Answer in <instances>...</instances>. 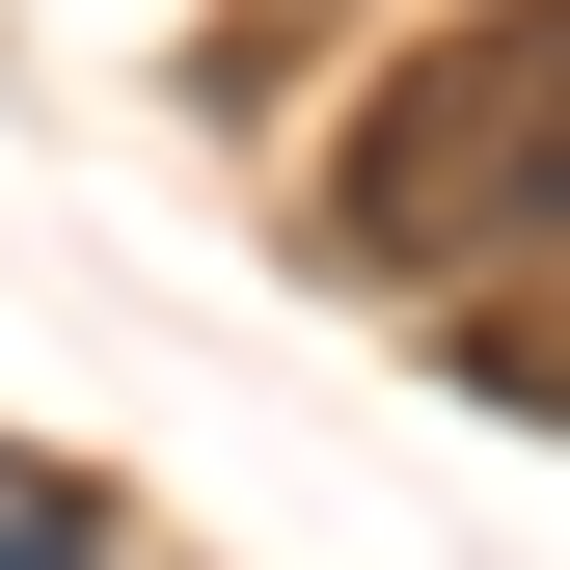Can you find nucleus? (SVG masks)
Returning a JSON list of instances; mask_svg holds the SVG:
<instances>
[{
	"instance_id": "3",
	"label": "nucleus",
	"mask_w": 570,
	"mask_h": 570,
	"mask_svg": "<svg viewBox=\"0 0 570 570\" xmlns=\"http://www.w3.org/2000/svg\"><path fill=\"white\" fill-rule=\"evenodd\" d=\"M462 381H489V407H543V435H570V299H517V326L462 353Z\"/></svg>"
},
{
	"instance_id": "1",
	"label": "nucleus",
	"mask_w": 570,
	"mask_h": 570,
	"mask_svg": "<svg viewBox=\"0 0 570 570\" xmlns=\"http://www.w3.org/2000/svg\"><path fill=\"white\" fill-rule=\"evenodd\" d=\"M326 218L381 245V272H543V245H570V0H462V28H407L381 82H353Z\"/></svg>"
},
{
	"instance_id": "2",
	"label": "nucleus",
	"mask_w": 570,
	"mask_h": 570,
	"mask_svg": "<svg viewBox=\"0 0 570 570\" xmlns=\"http://www.w3.org/2000/svg\"><path fill=\"white\" fill-rule=\"evenodd\" d=\"M0 570H136V517H109L55 435H0Z\"/></svg>"
}]
</instances>
